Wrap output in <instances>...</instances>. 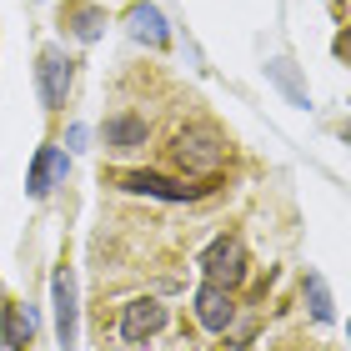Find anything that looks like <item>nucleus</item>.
<instances>
[{
    "mask_svg": "<svg viewBox=\"0 0 351 351\" xmlns=\"http://www.w3.org/2000/svg\"><path fill=\"white\" fill-rule=\"evenodd\" d=\"M66 176H71V156L60 151L56 141H45V146L36 151V161H30V176H25L30 201H45L56 186H66Z\"/></svg>",
    "mask_w": 351,
    "mask_h": 351,
    "instance_id": "obj_7",
    "label": "nucleus"
},
{
    "mask_svg": "<svg viewBox=\"0 0 351 351\" xmlns=\"http://www.w3.org/2000/svg\"><path fill=\"white\" fill-rule=\"evenodd\" d=\"M125 36H131L136 45H151V51H166L171 45V25L166 15L151 5V0H136L131 10H125Z\"/></svg>",
    "mask_w": 351,
    "mask_h": 351,
    "instance_id": "obj_10",
    "label": "nucleus"
},
{
    "mask_svg": "<svg viewBox=\"0 0 351 351\" xmlns=\"http://www.w3.org/2000/svg\"><path fill=\"white\" fill-rule=\"evenodd\" d=\"M75 56L66 51V45H40V56H36V95H40V106L45 110H60L71 101V90H75Z\"/></svg>",
    "mask_w": 351,
    "mask_h": 351,
    "instance_id": "obj_2",
    "label": "nucleus"
},
{
    "mask_svg": "<svg viewBox=\"0 0 351 351\" xmlns=\"http://www.w3.org/2000/svg\"><path fill=\"white\" fill-rule=\"evenodd\" d=\"M0 346L5 351H30L36 346V316L25 301H0Z\"/></svg>",
    "mask_w": 351,
    "mask_h": 351,
    "instance_id": "obj_12",
    "label": "nucleus"
},
{
    "mask_svg": "<svg viewBox=\"0 0 351 351\" xmlns=\"http://www.w3.org/2000/svg\"><path fill=\"white\" fill-rule=\"evenodd\" d=\"M346 331H351V322H346Z\"/></svg>",
    "mask_w": 351,
    "mask_h": 351,
    "instance_id": "obj_17",
    "label": "nucleus"
},
{
    "mask_svg": "<svg viewBox=\"0 0 351 351\" xmlns=\"http://www.w3.org/2000/svg\"><path fill=\"white\" fill-rule=\"evenodd\" d=\"M56 25H60L66 40L90 45V40H101V30H106V5H95V0H60Z\"/></svg>",
    "mask_w": 351,
    "mask_h": 351,
    "instance_id": "obj_6",
    "label": "nucleus"
},
{
    "mask_svg": "<svg viewBox=\"0 0 351 351\" xmlns=\"http://www.w3.org/2000/svg\"><path fill=\"white\" fill-rule=\"evenodd\" d=\"M301 291H306V301H311V316L316 322H331V291H326V281H322V271H306V276H301Z\"/></svg>",
    "mask_w": 351,
    "mask_h": 351,
    "instance_id": "obj_13",
    "label": "nucleus"
},
{
    "mask_svg": "<svg viewBox=\"0 0 351 351\" xmlns=\"http://www.w3.org/2000/svg\"><path fill=\"white\" fill-rule=\"evenodd\" d=\"M51 296H56V341L66 351H75V276H71V261L56 266Z\"/></svg>",
    "mask_w": 351,
    "mask_h": 351,
    "instance_id": "obj_11",
    "label": "nucleus"
},
{
    "mask_svg": "<svg viewBox=\"0 0 351 351\" xmlns=\"http://www.w3.org/2000/svg\"><path fill=\"white\" fill-rule=\"evenodd\" d=\"M226 136L216 131V125H186V131H176L171 141V161L176 171H186V176H216L221 166H226Z\"/></svg>",
    "mask_w": 351,
    "mask_h": 351,
    "instance_id": "obj_1",
    "label": "nucleus"
},
{
    "mask_svg": "<svg viewBox=\"0 0 351 351\" xmlns=\"http://www.w3.org/2000/svg\"><path fill=\"white\" fill-rule=\"evenodd\" d=\"M341 141H346V146H351V121H341Z\"/></svg>",
    "mask_w": 351,
    "mask_h": 351,
    "instance_id": "obj_16",
    "label": "nucleus"
},
{
    "mask_svg": "<svg viewBox=\"0 0 351 351\" xmlns=\"http://www.w3.org/2000/svg\"><path fill=\"white\" fill-rule=\"evenodd\" d=\"M271 75H276V81H281L286 90H291V101H296V106H306V90H301V86L291 81V71H286V60H276V66H271Z\"/></svg>",
    "mask_w": 351,
    "mask_h": 351,
    "instance_id": "obj_14",
    "label": "nucleus"
},
{
    "mask_svg": "<svg viewBox=\"0 0 351 351\" xmlns=\"http://www.w3.org/2000/svg\"><path fill=\"white\" fill-rule=\"evenodd\" d=\"M166 322H171V311L161 306V296H131L121 306V341L125 346H146V341H156L166 331Z\"/></svg>",
    "mask_w": 351,
    "mask_h": 351,
    "instance_id": "obj_5",
    "label": "nucleus"
},
{
    "mask_svg": "<svg viewBox=\"0 0 351 351\" xmlns=\"http://www.w3.org/2000/svg\"><path fill=\"white\" fill-rule=\"evenodd\" d=\"M201 271H206V281H216V286H226V291H236V286L251 276L246 241H241L236 231H221L216 241L201 251Z\"/></svg>",
    "mask_w": 351,
    "mask_h": 351,
    "instance_id": "obj_3",
    "label": "nucleus"
},
{
    "mask_svg": "<svg viewBox=\"0 0 351 351\" xmlns=\"http://www.w3.org/2000/svg\"><path fill=\"white\" fill-rule=\"evenodd\" d=\"M331 51H337L341 60H346V66H351V25L341 30V36H337V45H331Z\"/></svg>",
    "mask_w": 351,
    "mask_h": 351,
    "instance_id": "obj_15",
    "label": "nucleus"
},
{
    "mask_svg": "<svg viewBox=\"0 0 351 351\" xmlns=\"http://www.w3.org/2000/svg\"><path fill=\"white\" fill-rule=\"evenodd\" d=\"M110 186L131 191V196H156V201H201L206 196V186H186L161 171H110Z\"/></svg>",
    "mask_w": 351,
    "mask_h": 351,
    "instance_id": "obj_4",
    "label": "nucleus"
},
{
    "mask_svg": "<svg viewBox=\"0 0 351 351\" xmlns=\"http://www.w3.org/2000/svg\"><path fill=\"white\" fill-rule=\"evenodd\" d=\"M196 322H201V331H211V337H226L236 326V291H226V286H216V281H201Z\"/></svg>",
    "mask_w": 351,
    "mask_h": 351,
    "instance_id": "obj_8",
    "label": "nucleus"
},
{
    "mask_svg": "<svg viewBox=\"0 0 351 351\" xmlns=\"http://www.w3.org/2000/svg\"><path fill=\"white\" fill-rule=\"evenodd\" d=\"M151 141V125H146V116H136V110H116V116H106V125H101V146L110 151V156H131V151H141Z\"/></svg>",
    "mask_w": 351,
    "mask_h": 351,
    "instance_id": "obj_9",
    "label": "nucleus"
}]
</instances>
